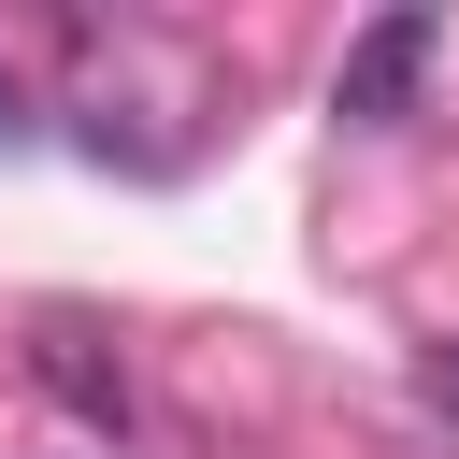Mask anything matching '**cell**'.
<instances>
[{
  "label": "cell",
  "mask_w": 459,
  "mask_h": 459,
  "mask_svg": "<svg viewBox=\"0 0 459 459\" xmlns=\"http://www.w3.org/2000/svg\"><path fill=\"white\" fill-rule=\"evenodd\" d=\"M416 72H430V14H373V29L344 43V86H330V100H344L359 129H387V115L416 100Z\"/></svg>",
  "instance_id": "obj_1"
},
{
  "label": "cell",
  "mask_w": 459,
  "mask_h": 459,
  "mask_svg": "<svg viewBox=\"0 0 459 459\" xmlns=\"http://www.w3.org/2000/svg\"><path fill=\"white\" fill-rule=\"evenodd\" d=\"M43 387H72V402H86L100 430L129 416V373H100V359H72V330H43Z\"/></svg>",
  "instance_id": "obj_2"
},
{
  "label": "cell",
  "mask_w": 459,
  "mask_h": 459,
  "mask_svg": "<svg viewBox=\"0 0 459 459\" xmlns=\"http://www.w3.org/2000/svg\"><path fill=\"white\" fill-rule=\"evenodd\" d=\"M416 387H430V416H459V344H430V373H416Z\"/></svg>",
  "instance_id": "obj_3"
},
{
  "label": "cell",
  "mask_w": 459,
  "mask_h": 459,
  "mask_svg": "<svg viewBox=\"0 0 459 459\" xmlns=\"http://www.w3.org/2000/svg\"><path fill=\"white\" fill-rule=\"evenodd\" d=\"M0 143H14V86H0Z\"/></svg>",
  "instance_id": "obj_4"
}]
</instances>
